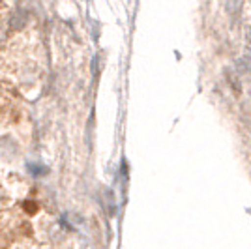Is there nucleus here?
Instances as JSON below:
<instances>
[{
    "mask_svg": "<svg viewBox=\"0 0 251 249\" xmlns=\"http://www.w3.org/2000/svg\"><path fill=\"white\" fill-rule=\"evenodd\" d=\"M242 4H244V0H227V10H229V13L232 17H234L236 13H240Z\"/></svg>",
    "mask_w": 251,
    "mask_h": 249,
    "instance_id": "1",
    "label": "nucleus"
},
{
    "mask_svg": "<svg viewBox=\"0 0 251 249\" xmlns=\"http://www.w3.org/2000/svg\"><path fill=\"white\" fill-rule=\"evenodd\" d=\"M28 171L34 173V176H42V174H45L47 169L43 165H38V163H28Z\"/></svg>",
    "mask_w": 251,
    "mask_h": 249,
    "instance_id": "2",
    "label": "nucleus"
}]
</instances>
